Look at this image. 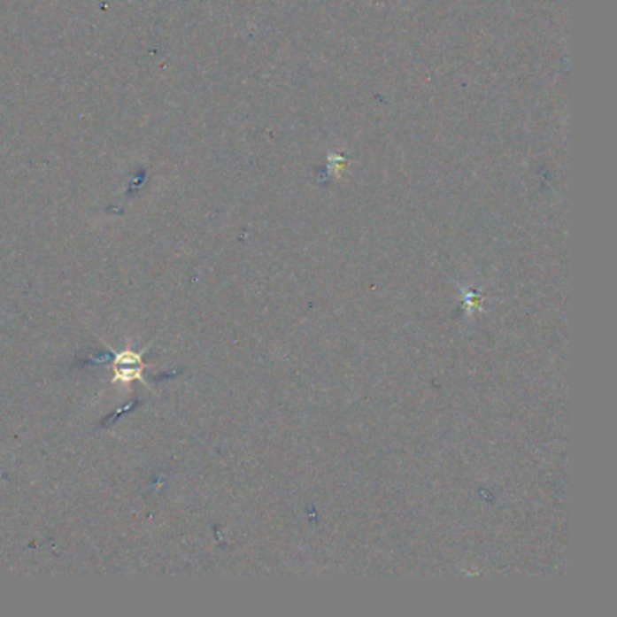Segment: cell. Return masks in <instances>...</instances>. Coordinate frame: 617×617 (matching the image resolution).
I'll return each instance as SVG.
<instances>
[{
  "mask_svg": "<svg viewBox=\"0 0 617 617\" xmlns=\"http://www.w3.org/2000/svg\"><path fill=\"white\" fill-rule=\"evenodd\" d=\"M143 351L114 353V359H112L114 382L129 384L133 381H145L143 379Z\"/></svg>",
  "mask_w": 617,
  "mask_h": 617,
  "instance_id": "obj_1",
  "label": "cell"
}]
</instances>
